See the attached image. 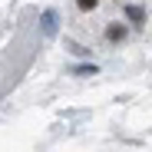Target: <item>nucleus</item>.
I'll return each instance as SVG.
<instances>
[{"mask_svg": "<svg viewBox=\"0 0 152 152\" xmlns=\"http://www.w3.org/2000/svg\"><path fill=\"white\" fill-rule=\"evenodd\" d=\"M126 37H129V27H126V23H119V20H113V23H106V27H103V40H106L109 46L126 43Z\"/></svg>", "mask_w": 152, "mask_h": 152, "instance_id": "f257e3e1", "label": "nucleus"}, {"mask_svg": "<svg viewBox=\"0 0 152 152\" xmlns=\"http://www.w3.org/2000/svg\"><path fill=\"white\" fill-rule=\"evenodd\" d=\"M126 20L136 23V27H142V23H145V10L139 4H126Z\"/></svg>", "mask_w": 152, "mask_h": 152, "instance_id": "f03ea898", "label": "nucleus"}, {"mask_svg": "<svg viewBox=\"0 0 152 152\" xmlns=\"http://www.w3.org/2000/svg\"><path fill=\"white\" fill-rule=\"evenodd\" d=\"M43 33H46V37H53V33H56V13H53V10H46V13H43Z\"/></svg>", "mask_w": 152, "mask_h": 152, "instance_id": "7ed1b4c3", "label": "nucleus"}, {"mask_svg": "<svg viewBox=\"0 0 152 152\" xmlns=\"http://www.w3.org/2000/svg\"><path fill=\"white\" fill-rule=\"evenodd\" d=\"M76 7H80L83 13H93V10L99 7V0H76Z\"/></svg>", "mask_w": 152, "mask_h": 152, "instance_id": "20e7f679", "label": "nucleus"}, {"mask_svg": "<svg viewBox=\"0 0 152 152\" xmlns=\"http://www.w3.org/2000/svg\"><path fill=\"white\" fill-rule=\"evenodd\" d=\"M66 46H69V53H76V56H83V53H86V50H83L80 43H66Z\"/></svg>", "mask_w": 152, "mask_h": 152, "instance_id": "39448f33", "label": "nucleus"}, {"mask_svg": "<svg viewBox=\"0 0 152 152\" xmlns=\"http://www.w3.org/2000/svg\"><path fill=\"white\" fill-rule=\"evenodd\" d=\"M89 73H96V66H80L76 69V76H89Z\"/></svg>", "mask_w": 152, "mask_h": 152, "instance_id": "423d86ee", "label": "nucleus"}, {"mask_svg": "<svg viewBox=\"0 0 152 152\" xmlns=\"http://www.w3.org/2000/svg\"><path fill=\"white\" fill-rule=\"evenodd\" d=\"M122 4H132V0H122Z\"/></svg>", "mask_w": 152, "mask_h": 152, "instance_id": "0eeeda50", "label": "nucleus"}]
</instances>
